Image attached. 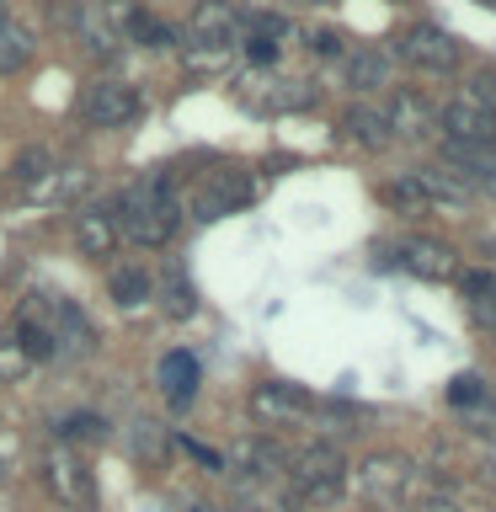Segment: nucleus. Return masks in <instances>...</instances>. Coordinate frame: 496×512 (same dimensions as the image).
Wrapping results in <instances>:
<instances>
[{"label": "nucleus", "mask_w": 496, "mask_h": 512, "mask_svg": "<svg viewBox=\"0 0 496 512\" xmlns=\"http://www.w3.org/2000/svg\"><path fill=\"white\" fill-rule=\"evenodd\" d=\"M112 219H118V235H128L134 246H166L176 224H182V203L171 198L166 176H144L118 198Z\"/></svg>", "instance_id": "1"}, {"label": "nucleus", "mask_w": 496, "mask_h": 512, "mask_svg": "<svg viewBox=\"0 0 496 512\" xmlns=\"http://www.w3.org/2000/svg\"><path fill=\"white\" fill-rule=\"evenodd\" d=\"M283 475H288L294 502H310V507H331V502H342V491H347V459L336 454L331 443L299 448Z\"/></svg>", "instance_id": "2"}, {"label": "nucleus", "mask_w": 496, "mask_h": 512, "mask_svg": "<svg viewBox=\"0 0 496 512\" xmlns=\"http://www.w3.org/2000/svg\"><path fill=\"white\" fill-rule=\"evenodd\" d=\"M128 0H54V22L70 27L86 48H112L128 32Z\"/></svg>", "instance_id": "3"}, {"label": "nucleus", "mask_w": 496, "mask_h": 512, "mask_svg": "<svg viewBox=\"0 0 496 512\" xmlns=\"http://www.w3.org/2000/svg\"><path fill=\"white\" fill-rule=\"evenodd\" d=\"M416 480H422V470L395 454V448H384V454H368L358 464V491L368 496L374 507H390V502H406V496L416 491Z\"/></svg>", "instance_id": "4"}, {"label": "nucleus", "mask_w": 496, "mask_h": 512, "mask_svg": "<svg viewBox=\"0 0 496 512\" xmlns=\"http://www.w3.org/2000/svg\"><path fill=\"white\" fill-rule=\"evenodd\" d=\"M139 112H144V102L128 80H91V86L80 91V118L91 128H128Z\"/></svg>", "instance_id": "5"}, {"label": "nucleus", "mask_w": 496, "mask_h": 512, "mask_svg": "<svg viewBox=\"0 0 496 512\" xmlns=\"http://www.w3.org/2000/svg\"><path fill=\"white\" fill-rule=\"evenodd\" d=\"M400 267L416 272V278H427V283H454L459 278V251L438 235H411V240H400Z\"/></svg>", "instance_id": "6"}, {"label": "nucleus", "mask_w": 496, "mask_h": 512, "mask_svg": "<svg viewBox=\"0 0 496 512\" xmlns=\"http://www.w3.org/2000/svg\"><path fill=\"white\" fill-rule=\"evenodd\" d=\"M246 203H251V176L235 171V166L214 171L198 192H192V214L198 219H224V214H235V208H246Z\"/></svg>", "instance_id": "7"}, {"label": "nucleus", "mask_w": 496, "mask_h": 512, "mask_svg": "<svg viewBox=\"0 0 496 512\" xmlns=\"http://www.w3.org/2000/svg\"><path fill=\"white\" fill-rule=\"evenodd\" d=\"M235 27H240V16L230 0H198L187 16V43L203 48V54H219V48H230Z\"/></svg>", "instance_id": "8"}, {"label": "nucleus", "mask_w": 496, "mask_h": 512, "mask_svg": "<svg viewBox=\"0 0 496 512\" xmlns=\"http://www.w3.org/2000/svg\"><path fill=\"white\" fill-rule=\"evenodd\" d=\"M43 475H48V491L70 507H96V486H91V470L75 459V448H54L43 459Z\"/></svg>", "instance_id": "9"}, {"label": "nucleus", "mask_w": 496, "mask_h": 512, "mask_svg": "<svg viewBox=\"0 0 496 512\" xmlns=\"http://www.w3.org/2000/svg\"><path fill=\"white\" fill-rule=\"evenodd\" d=\"M283 464L288 459L272 438H240V443H230V454H224V470L235 480H278Z\"/></svg>", "instance_id": "10"}, {"label": "nucleus", "mask_w": 496, "mask_h": 512, "mask_svg": "<svg viewBox=\"0 0 496 512\" xmlns=\"http://www.w3.org/2000/svg\"><path fill=\"white\" fill-rule=\"evenodd\" d=\"M400 54H406L416 70H432V75L459 70V43L448 38L443 27H411L406 43H400Z\"/></svg>", "instance_id": "11"}, {"label": "nucleus", "mask_w": 496, "mask_h": 512, "mask_svg": "<svg viewBox=\"0 0 496 512\" xmlns=\"http://www.w3.org/2000/svg\"><path fill=\"white\" fill-rule=\"evenodd\" d=\"M75 246H80V256H91V262L112 256V246H118V219H112L107 203H91L75 214Z\"/></svg>", "instance_id": "12"}, {"label": "nucleus", "mask_w": 496, "mask_h": 512, "mask_svg": "<svg viewBox=\"0 0 496 512\" xmlns=\"http://www.w3.org/2000/svg\"><path fill=\"white\" fill-rule=\"evenodd\" d=\"M246 102L256 112H294V107H310L315 91L304 86V80H246Z\"/></svg>", "instance_id": "13"}, {"label": "nucleus", "mask_w": 496, "mask_h": 512, "mask_svg": "<svg viewBox=\"0 0 496 512\" xmlns=\"http://www.w3.org/2000/svg\"><path fill=\"white\" fill-rule=\"evenodd\" d=\"M299 411H310V395L294 390V384H256L251 390V416L256 422H294Z\"/></svg>", "instance_id": "14"}, {"label": "nucleus", "mask_w": 496, "mask_h": 512, "mask_svg": "<svg viewBox=\"0 0 496 512\" xmlns=\"http://www.w3.org/2000/svg\"><path fill=\"white\" fill-rule=\"evenodd\" d=\"M384 123H390V134H400V139H427L432 134V102L422 91H395L390 107H384Z\"/></svg>", "instance_id": "15"}, {"label": "nucleus", "mask_w": 496, "mask_h": 512, "mask_svg": "<svg viewBox=\"0 0 496 512\" xmlns=\"http://www.w3.org/2000/svg\"><path fill=\"white\" fill-rule=\"evenodd\" d=\"M438 118L448 128V144H491V112L475 107L470 96H454Z\"/></svg>", "instance_id": "16"}, {"label": "nucleus", "mask_w": 496, "mask_h": 512, "mask_svg": "<svg viewBox=\"0 0 496 512\" xmlns=\"http://www.w3.org/2000/svg\"><path fill=\"white\" fill-rule=\"evenodd\" d=\"M448 166L459 171L464 187H480L496 198V150H486V144H448Z\"/></svg>", "instance_id": "17"}, {"label": "nucleus", "mask_w": 496, "mask_h": 512, "mask_svg": "<svg viewBox=\"0 0 496 512\" xmlns=\"http://www.w3.org/2000/svg\"><path fill=\"white\" fill-rule=\"evenodd\" d=\"M160 390H166L171 411H187L192 395H198V358L192 352H166L160 358Z\"/></svg>", "instance_id": "18"}, {"label": "nucleus", "mask_w": 496, "mask_h": 512, "mask_svg": "<svg viewBox=\"0 0 496 512\" xmlns=\"http://www.w3.org/2000/svg\"><path fill=\"white\" fill-rule=\"evenodd\" d=\"M86 187H91V171L86 166H54L38 187H32V198H38V203H75Z\"/></svg>", "instance_id": "19"}, {"label": "nucleus", "mask_w": 496, "mask_h": 512, "mask_svg": "<svg viewBox=\"0 0 496 512\" xmlns=\"http://www.w3.org/2000/svg\"><path fill=\"white\" fill-rule=\"evenodd\" d=\"M384 80H390V54H379V48H358V54L347 59V86L352 91H379Z\"/></svg>", "instance_id": "20"}, {"label": "nucleus", "mask_w": 496, "mask_h": 512, "mask_svg": "<svg viewBox=\"0 0 496 512\" xmlns=\"http://www.w3.org/2000/svg\"><path fill=\"white\" fill-rule=\"evenodd\" d=\"M347 134L363 144V150H384L395 134H390V123H384V112L379 107H352L347 112Z\"/></svg>", "instance_id": "21"}, {"label": "nucleus", "mask_w": 496, "mask_h": 512, "mask_svg": "<svg viewBox=\"0 0 496 512\" xmlns=\"http://www.w3.org/2000/svg\"><path fill=\"white\" fill-rule=\"evenodd\" d=\"M150 294H155V283H150L144 267H118L112 272V299H118V310H139Z\"/></svg>", "instance_id": "22"}, {"label": "nucleus", "mask_w": 496, "mask_h": 512, "mask_svg": "<svg viewBox=\"0 0 496 512\" xmlns=\"http://www.w3.org/2000/svg\"><path fill=\"white\" fill-rule=\"evenodd\" d=\"M107 438H112L107 416L80 411V416H64V422H59V443H64V448H70V443H107Z\"/></svg>", "instance_id": "23"}, {"label": "nucleus", "mask_w": 496, "mask_h": 512, "mask_svg": "<svg viewBox=\"0 0 496 512\" xmlns=\"http://www.w3.org/2000/svg\"><path fill=\"white\" fill-rule=\"evenodd\" d=\"M416 182H422V192H427V203H438V208H459L464 203V187L459 176H448V171H411Z\"/></svg>", "instance_id": "24"}, {"label": "nucleus", "mask_w": 496, "mask_h": 512, "mask_svg": "<svg viewBox=\"0 0 496 512\" xmlns=\"http://www.w3.org/2000/svg\"><path fill=\"white\" fill-rule=\"evenodd\" d=\"M48 171H54V155H48L43 144H32V150H22V155L11 160V182H16V187H27V192L38 187Z\"/></svg>", "instance_id": "25"}, {"label": "nucleus", "mask_w": 496, "mask_h": 512, "mask_svg": "<svg viewBox=\"0 0 496 512\" xmlns=\"http://www.w3.org/2000/svg\"><path fill=\"white\" fill-rule=\"evenodd\" d=\"M32 59V32L27 27H0V75H16Z\"/></svg>", "instance_id": "26"}, {"label": "nucleus", "mask_w": 496, "mask_h": 512, "mask_svg": "<svg viewBox=\"0 0 496 512\" xmlns=\"http://www.w3.org/2000/svg\"><path fill=\"white\" fill-rule=\"evenodd\" d=\"M128 38H139L144 48H176V27H166L160 16L134 11V16H128Z\"/></svg>", "instance_id": "27"}, {"label": "nucleus", "mask_w": 496, "mask_h": 512, "mask_svg": "<svg viewBox=\"0 0 496 512\" xmlns=\"http://www.w3.org/2000/svg\"><path fill=\"white\" fill-rule=\"evenodd\" d=\"M406 512H454V496L422 475V480H416V491L406 496Z\"/></svg>", "instance_id": "28"}, {"label": "nucleus", "mask_w": 496, "mask_h": 512, "mask_svg": "<svg viewBox=\"0 0 496 512\" xmlns=\"http://www.w3.org/2000/svg\"><path fill=\"white\" fill-rule=\"evenodd\" d=\"M384 203H390V208H432L416 176H395V182H384Z\"/></svg>", "instance_id": "29"}, {"label": "nucleus", "mask_w": 496, "mask_h": 512, "mask_svg": "<svg viewBox=\"0 0 496 512\" xmlns=\"http://www.w3.org/2000/svg\"><path fill=\"white\" fill-rule=\"evenodd\" d=\"M134 454L139 459H160L166 454V432H160L155 422H134Z\"/></svg>", "instance_id": "30"}, {"label": "nucleus", "mask_w": 496, "mask_h": 512, "mask_svg": "<svg viewBox=\"0 0 496 512\" xmlns=\"http://www.w3.org/2000/svg\"><path fill=\"white\" fill-rule=\"evenodd\" d=\"M448 400H454V406H480V400H486V384H480V374H454Z\"/></svg>", "instance_id": "31"}, {"label": "nucleus", "mask_w": 496, "mask_h": 512, "mask_svg": "<svg viewBox=\"0 0 496 512\" xmlns=\"http://www.w3.org/2000/svg\"><path fill=\"white\" fill-rule=\"evenodd\" d=\"M192 304H198V299H192V283L182 278V272H176V278L166 283V315L182 320V315H192Z\"/></svg>", "instance_id": "32"}, {"label": "nucleus", "mask_w": 496, "mask_h": 512, "mask_svg": "<svg viewBox=\"0 0 496 512\" xmlns=\"http://www.w3.org/2000/svg\"><path fill=\"white\" fill-rule=\"evenodd\" d=\"M283 32H288V27H283V16H267V11H256V16H251V38H272V43H278Z\"/></svg>", "instance_id": "33"}, {"label": "nucleus", "mask_w": 496, "mask_h": 512, "mask_svg": "<svg viewBox=\"0 0 496 512\" xmlns=\"http://www.w3.org/2000/svg\"><path fill=\"white\" fill-rule=\"evenodd\" d=\"M470 102H475V107H486L491 118H496V70H486V75L475 80V96H470Z\"/></svg>", "instance_id": "34"}, {"label": "nucleus", "mask_w": 496, "mask_h": 512, "mask_svg": "<svg viewBox=\"0 0 496 512\" xmlns=\"http://www.w3.org/2000/svg\"><path fill=\"white\" fill-rule=\"evenodd\" d=\"M246 54H251V64H272V59H278V43H272V38H251Z\"/></svg>", "instance_id": "35"}, {"label": "nucleus", "mask_w": 496, "mask_h": 512, "mask_svg": "<svg viewBox=\"0 0 496 512\" xmlns=\"http://www.w3.org/2000/svg\"><path fill=\"white\" fill-rule=\"evenodd\" d=\"M310 48H315V54H326V59H331V54H342V32H315V43H310Z\"/></svg>", "instance_id": "36"}, {"label": "nucleus", "mask_w": 496, "mask_h": 512, "mask_svg": "<svg viewBox=\"0 0 496 512\" xmlns=\"http://www.w3.org/2000/svg\"><path fill=\"white\" fill-rule=\"evenodd\" d=\"M0 368H6V374H16V368H27V352H22V347H0Z\"/></svg>", "instance_id": "37"}, {"label": "nucleus", "mask_w": 496, "mask_h": 512, "mask_svg": "<svg viewBox=\"0 0 496 512\" xmlns=\"http://www.w3.org/2000/svg\"><path fill=\"white\" fill-rule=\"evenodd\" d=\"M182 512H214V507H208V502H187Z\"/></svg>", "instance_id": "38"}, {"label": "nucleus", "mask_w": 496, "mask_h": 512, "mask_svg": "<svg viewBox=\"0 0 496 512\" xmlns=\"http://www.w3.org/2000/svg\"><path fill=\"white\" fill-rule=\"evenodd\" d=\"M0 27H6V0H0Z\"/></svg>", "instance_id": "39"}, {"label": "nucleus", "mask_w": 496, "mask_h": 512, "mask_svg": "<svg viewBox=\"0 0 496 512\" xmlns=\"http://www.w3.org/2000/svg\"><path fill=\"white\" fill-rule=\"evenodd\" d=\"M299 6H326V0H299Z\"/></svg>", "instance_id": "40"}, {"label": "nucleus", "mask_w": 496, "mask_h": 512, "mask_svg": "<svg viewBox=\"0 0 496 512\" xmlns=\"http://www.w3.org/2000/svg\"><path fill=\"white\" fill-rule=\"evenodd\" d=\"M486 6H496V0H486Z\"/></svg>", "instance_id": "41"}, {"label": "nucleus", "mask_w": 496, "mask_h": 512, "mask_svg": "<svg viewBox=\"0 0 496 512\" xmlns=\"http://www.w3.org/2000/svg\"><path fill=\"white\" fill-rule=\"evenodd\" d=\"M374 512H384V507H374Z\"/></svg>", "instance_id": "42"}]
</instances>
